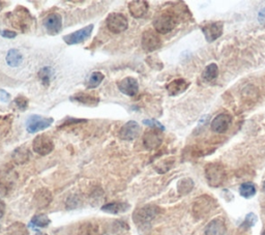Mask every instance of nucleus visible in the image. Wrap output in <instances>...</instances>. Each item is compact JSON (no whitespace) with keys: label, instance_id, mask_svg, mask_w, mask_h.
<instances>
[{"label":"nucleus","instance_id":"f257e3e1","mask_svg":"<svg viewBox=\"0 0 265 235\" xmlns=\"http://www.w3.org/2000/svg\"><path fill=\"white\" fill-rule=\"evenodd\" d=\"M9 24L15 29H18L22 33H26L31 28L33 23V18L30 12L24 6H18L13 13H9L6 16Z\"/></svg>","mask_w":265,"mask_h":235},{"label":"nucleus","instance_id":"f03ea898","mask_svg":"<svg viewBox=\"0 0 265 235\" xmlns=\"http://www.w3.org/2000/svg\"><path fill=\"white\" fill-rule=\"evenodd\" d=\"M162 213V209L153 204H148L136 209L132 214V221L139 227L149 225Z\"/></svg>","mask_w":265,"mask_h":235},{"label":"nucleus","instance_id":"7ed1b4c3","mask_svg":"<svg viewBox=\"0 0 265 235\" xmlns=\"http://www.w3.org/2000/svg\"><path fill=\"white\" fill-rule=\"evenodd\" d=\"M216 207V200H215L212 196L202 195L194 201L192 206L193 216L201 220L207 217L212 211Z\"/></svg>","mask_w":265,"mask_h":235},{"label":"nucleus","instance_id":"20e7f679","mask_svg":"<svg viewBox=\"0 0 265 235\" xmlns=\"http://www.w3.org/2000/svg\"><path fill=\"white\" fill-rule=\"evenodd\" d=\"M179 23L178 18L175 14L169 10L160 14L157 18L153 20V27L158 34H166L172 31Z\"/></svg>","mask_w":265,"mask_h":235},{"label":"nucleus","instance_id":"39448f33","mask_svg":"<svg viewBox=\"0 0 265 235\" xmlns=\"http://www.w3.org/2000/svg\"><path fill=\"white\" fill-rule=\"evenodd\" d=\"M205 178L209 186L219 187L226 179V170L219 163H210L205 166Z\"/></svg>","mask_w":265,"mask_h":235},{"label":"nucleus","instance_id":"423d86ee","mask_svg":"<svg viewBox=\"0 0 265 235\" xmlns=\"http://www.w3.org/2000/svg\"><path fill=\"white\" fill-rule=\"evenodd\" d=\"M106 24L108 29L111 31L112 34H121L123 31H126L129 27L128 19L124 17L122 14L119 13H113L110 14L107 17Z\"/></svg>","mask_w":265,"mask_h":235},{"label":"nucleus","instance_id":"0eeeda50","mask_svg":"<svg viewBox=\"0 0 265 235\" xmlns=\"http://www.w3.org/2000/svg\"><path fill=\"white\" fill-rule=\"evenodd\" d=\"M141 45L144 51L153 52L162 47V40L157 31L152 29H147L142 34Z\"/></svg>","mask_w":265,"mask_h":235},{"label":"nucleus","instance_id":"6e6552de","mask_svg":"<svg viewBox=\"0 0 265 235\" xmlns=\"http://www.w3.org/2000/svg\"><path fill=\"white\" fill-rule=\"evenodd\" d=\"M53 121L54 119L51 118V117H44L41 115H31L27 120L26 128L28 133H30V134H34V133H37L47 128H49L53 123Z\"/></svg>","mask_w":265,"mask_h":235},{"label":"nucleus","instance_id":"1a4fd4ad","mask_svg":"<svg viewBox=\"0 0 265 235\" xmlns=\"http://www.w3.org/2000/svg\"><path fill=\"white\" fill-rule=\"evenodd\" d=\"M201 30L205 36V40L208 43H213L216 41L220 36H222L224 31V24L221 21L209 22L203 26H201Z\"/></svg>","mask_w":265,"mask_h":235},{"label":"nucleus","instance_id":"9d476101","mask_svg":"<svg viewBox=\"0 0 265 235\" xmlns=\"http://www.w3.org/2000/svg\"><path fill=\"white\" fill-rule=\"evenodd\" d=\"M33 151L40 155H47L53 151L54 143L47 135H38L33 142Z\"/></svg>","mask_w":265,"mask_h":235},{"label":"nucleus","instance_id":"9b49d317","mask_svg":"<svg viewBox=\"0 0 265 235\" xmlns=\"http://www.w3.org/2000/svg\"><path fill=\"white\" fill-rule=\"evenodd\" d=\"M93 26L92 24L87 25L86 27H84L80 30H77L73 34H69L64 36V41L67 44V45H77V44H81L84 41H86L87 38L91 35L92 30H93Z\"/></svg>","mask_w":265,"mask_h":235},{"label":"nucleus","instance_id":"f8f14e48","mask_svg":"<svg viewBox=\"0 0 265 235\" xmlns=\"http://www.w3.org/2000/svg\"><path fill=\"white\" fill-rule=\"evenodd\" d=\"M232 122V116L229 113H220L216 115L210 124L212 131L217 134H223L228 131Z\"/></svg>","mask_w":265,"mask_h":235},{"label":"nucleus","instance_id":"ddd939ff","mask_svg":"<svg viewBox=\"0 0 265 235\" xmlns=\"http://www.w3.org/2000/svg\"><path fill=\"white\" fill-rule=\"evenodd\" d=\"M163 143V136L158 130H149L143 135V145L148 151L159 148Z\"/></svg>","mask_w":265,"mask_h":235},{"label":"nucleus","instance_id":"4468645a","mask_svg":"<svg viewBox=\"0 0 265 235\" xmlns=\"http://www.w3.org/2000/svg\"><path fill=\"white\" fill-rule=\"evenodd\" d=\"M44 26L47 33L51 35H56L62 28V18L59 14L53 13L46 17L44 20Z\"/></svg>","mask_w":265,"mask_h":235},{"label":"nucleus","instance_id":"2eb2a0df","mask_svg":"<svg viewBox=\"0 0 265 235\" xmlns=\"http://www.w3.org/2000/svg\"><path fill=\"white\" fill-rule=\"evenodd\" d=\"M52 199V193L48 189H46V187H42V189L35 192L33 199V204L37 209H44L47 206H49Z\"/></svg>","mask_w":265,"mask_h":235},{"label":"nucleus","instance_id":"dca6fc26","mask_svg":"<svg viewBox=\"0 0 265 235\" xmlns=\"http://www.w3.org/2000/svg\"><path fill=\"white\" fill-rule=\"evenodd\" d=\"M140 131H141V129H140V125L138 124V122L131 120L122 125V128L120 129L119 132V137L120 139L126 141L135 140L139 136Z\"/></svg>","mask_w":265,"mask_h":235},{"label":"nucleus","instance_id":"f3484780","mask_svg":"<svg viewBox=\"0 0 265 235\" xmlns=\"http://www.w3.org/2000/svg\"><path fill=\"white\" fill-rule=\"evenodd\" d=\"M118 89L128 97H135L139 90L138 81L132 77H127L117 83Z\"/></svg>","mask_w":265,"mask_h":235},{"label":"nucleus","instance_id":"a211bd4d","mask_svg":"<svg viewBox=\"0 0 265 235\" xmlns=\"http://www.w3.org/2000/svg\"><path fill=\"white\" fill-rule=\"evenodd\" d=\"M190 85L191 83L189 81L182 79V78H178V79H175L173 81H171L169 84H167L166 89L169 96L176 97L186 91V89L190 87Z\"/></svg>","mask_w":265,"mask_h":235},{"label":"nucleus","instance_id":"6ab92c4d","mask_svg":"<svg viewBox=\"0 0 265 235\" xmlns=\"http://www.w3.org/2000/svg\"><path fill=\"white\" fill-rule=\"evenodd\" d=\"M71 101H76V103L83 104L85 106L95 107L99 103V97L96 93H87V92H79L71 97Z\"/></svg>","mask_w":265,"mask_h":235},{"label":"nucleus","instance_id":"aec40b11","mask_svg":"<svg viewBox=\"0 0 265 235\" xmlns=\"http://www.w3.org/2000/svg\"><path fill=\"white\" fill-rule=\"evenodd\" d=\"M148 9H149V5H148V2L145 1V0H134V1H131L129 3V11L132 17L136 19L143 18L147 14Z\"/></svg>","mask_w":265,"mask_h":235},{"label":"nucleus","instance_id":"412c9836","mask_svg":"<svg viewBox=\"0 0 265 235\" xmlns=\"http://www.w3.org/2000/svg\"><path fill=\"white\" fill-rule=\"evenodd\" d=\"M227 231L225 221L221 218H215L210 221L205 227V235H225Z\"/></svg>","mask_w":265,"mask_h":235},{"label":"nucleus","instance_id":"4be33fe9","mask_svg":"<svg viewBox=\"0 0 265 235\" xmlns=\"http://www.w3.org/2000/svg\"><path fill=\"white\" fill-rule=\"evenodd\" d=\"M131 205L126 202H112L107 203V204L102 206V210L107 214L117 215V214H123L130 209Z\"/></svg>","mask_w":265,"mask_h":235},{"label":"nucleus","instance_id":"5701e85b","mask_svg":"<svg viewBox=\"0 0 265 235\" xmlns=\"http://www.w3.org/2000/svg\"><path fill=\"white\" fill-rule=\"evenodd\" d=\"M6 64L12 67H17L22 64L23 56L18 49H11L6 54Z\"/></svg>","mask_w":265,"mask_h":235},{"label":"nucleus","instance_id":"b1692460","mask_svg":"<svg viewBox=\"0 0 265 235\" xmlns=\"http://www.w3.org/2000/svg\"><path fill=\"white\" fill-rule=\"evenodd\" d=\"M13 159L17 164H25L30 159V151L24 146L19 147L13 152Z\"/></svg>","mask_w":265,"mask_h":235},{"label":"nucleus","instance_id":"393cba45","mask_svg":"<svg viewBox=\"0 0 265 235\" xmlns=\"http://www.w3.org/2000/svg\"><path fill=\"white\" fill-rule=\"evenodd\" d=\"M217 76H219V67L216 66V64H214V62L208 65L204 68L203 73H202V78H203V80L206 82H212L215 80Z\"/></svg>","mask_w":265,"mask_h":235},{"label":"nucleus","instance_id":"a878e982","mask_svg":"<svg viewBox=\"0 0 265 235\" xmlns=\"http://www.w3.org/2000/svg\"><path fill=\"white\" fill-rule=\"evenodd\" d=\"M194 182L193 179L190 178V177H185V178H182L178 182L177 184V192L179 195H188L189 193L192 192V190L194 189Z\"/></svg>","mask_w":265,"mask_h":235},{"label":"nucleus","instance_id":"bb28decb","mask_svg":"<svg viewBox=\"0 0 265 235\" xmlns=\"http://www.w3.org/2000/svg\"><path fill=\"white\" fill-rule=\"evenodd\" d=\"M256 192H257L256 185L251 182L241 184L239 186V194L241 197H244L246 199L254 197Z\"/></svg>","mask_w":265,"mask_h":235},{"label":"nucleus","instance_id":"cd10ccee","mask_svg":"<svg viewBox=\"0 0 265 235\" xmlns=\"http://www.w3.org/2000/svg\"><path fill=\"white\" fill-rule=\"evenodd\" d=\"M12 123H13L12 115L0 116V138H3L9 134L12 129Z\"/></svg>","mask_w":265,"mask_h":235},{"label":"nucleus","instance_id":"c85d7f7f","mask_svg":"<svg viewBox=\"0 0 265 235\" xmlns=\"http://www.w3.org/2000/svg\"><path fill=\"white\" fill-rule=\"evenodd\" d=\"M51 224V220L44 214L35 215L33 218H31L30 226L31 227H37V228H45V227H48Z\"/></svg>","mask_w":265,"mask_h":235},{"label":"nucleus","instance_id":"c756f323","mask_svg":"<svg viewBox=\"0 0 265 235\" xmlns=\"http://www.w3.org/2000/svg\"><path fill=\"white\" fill-rule=\"evenodd\" d=\"M7 234L9 235H29L27 227L20 222H16L12 224L7 228Z\"/></svg>","mask_w":265,"mask_h":235},{"label":"nucleus","instance_id":"7c9ffc66","mask_svg":"<svg viewBox=\"0 0 265 235\" xmlns=\"http://www.w3.org/2000/svg\"><path fill=\"white\" fill-rule=\"evenodd\" d=\"M104 74H102L100 72H93L90 77L88 78V81L86 83V87L88 89H92V88H97L98 86L103 82L104 80Z\"/></svg>","mask_w":265,"mask_h":235},{"label":"nucleus","instance_id":"2f4dec72","mask_svg":"<svg viewBox=\"0 0 265 235\" xmlns=\"http://www.w3.org/2000/svg\"><path fill=\"white\" fill-rule=\"evenodd\" d=\"M53 76V70L51 67H43L40 72H38V78H40L41 82L45 85V86H48L50 84V81H51V78Z\"/></svg>","mask_w":265,"mask_h":235},{"label":"nucleus","instance_id":"473e14b6","mask_svg":"<svg viewBox=\"0 0 265 235\" xmlns=\"http://www.w3.org/2000/svg\"><path fill=\"white\" fill-rule=\"evenodd\" d=\"M244 99H248V101H256L258 99V91L253 85H248L243 90Z\"/></svg>","mask_w":265,"mask_h":235},{"label":"nucleus","instance_id":"72a5a7b5","mask_svg":"<svg viewBox=\"0 0 265 235\" xmlns=\"http://www.w3.org/2000/svg\"><path fill=\"white\" fill-rule=\"evenodd\" d=\"M173 163H174V160L172 158L164 160L155 166V170H157L159 173H165V172H167L171 167H172Z\"/></svg>","mask_w":265,"mask_h":235},{"label":"nucleus","instance_id":"f704fd0d","mask_svg":"<svg viewBox=\"0 0 265 235\" xmlns=\"http://www.w3.org/2000/svg\"><path fill=\"white\" fill-rule=\"evenodd\" d=\"M257 221H258V218H257V216L255 214H253V213L248 214L246 217L244 223L241 224V228H244V229L251 228V227H253L257 223Z\"/></svg>","mask_w":265,"mask_h":235},{"label":"nucleus","instance_id":"c9c22d12","mask_svg":"<svg viewBox=\"0 0 265 235\" xmlns=\"http://www.w3.org/2000/svg\"><path fill=\"white\" fill-rule=\"evenodd\" d=\"M14 103H15L16 107L19 109V110L24 111V110H26L27 107H28V99L25 98V97H23V96H18L17 98L15 99Z\"/></svg>","mask_w":265,"mask_h":235},{"label":"nucleus","instance_id":"e433bc0d","mask_svg":"<svg viewBox=\"0 0 265 235\" xmlns=\"http://www.w3.org/2000/svg\"><path fill=\"white\" fill-rule=\"evenodd\" d=\"M143 123L148 125V127H150L151 129L158 130L160 132H163L164 130H165V127H164V125L160 121L155 120V119H145V120H143Z\"/></svg>","mask_w":265,"mask_h":235},{"label":"nucleus","instance_id":"4c0bfd02","mask_svg":"<svg viewBox=\"0 0 265 235\" xmlns=\"http://www.w3.org/2000/svg\"><path fill=\"white\" fill-rule=\"evenodd\" d=\"M84 122H87V120L86 119H78V118H67L61 123V125H59L58 129L66 128V127H69V125L80 124V123H84Z\"/></svg>","mask_w":265,"mask_h":235},{"label":"nucleus","instance_id":"58836bf2","mask_svg":"<svg viewBox=\"0 0 265 235\" xmlns=\"http://www.w3.org/2000/svg\"><path fill=\"white\" fill-rule=\"evenodd\" d=\"M0 34H1L5 38H14V37L17 36V33H16V31H12V30H2V31H0Z\"/></svg>","mask_w":265,"mask_h":235},{"label":"nucleus","instance_id":"ea45409f","mask_svg":"<svg viewBox=\"0 0 265 235\" xmlns=\"http://www.w3.org/2000/svg\"><path fill=\"white\" fill-rule=\"evenodd\" d=\"M0 101H2V103H7V101H11V96L9 92H6L3 89H0Z\"/></svg>","mask_w":265,"mask_h":235},{"label":"nucleus","instance_id":"a19ab883","mask_svg":"<svg viewBox=\"0 0 265 235\" xmlns=\"http://www.w3.org/2000/svg\"><path fill=\"white\" fill-rule=\"evenodd\" d=\"M258 20H259L260 23L265 22V7L258 13Z\"/></svg>","mask_w":265,"mask_h":235},{"label":"nucleus","instance_id":"79ce46f5","mask_svg":"<svg viewBox=\"0 0 265 235\" xmlns=\"http://www.w3.org/2000/svg\"><path fill=\"white\" fill-rule=\"evenodd\" d=\"M4 211H5V203L0 199V218L3 217Z\"/></svg>","mask_w":265,"mask_h":235},{"label":"nucleus","instance_id":"37998d69","mask_svg":"<svg viewBox=\"0 0 265 235\" xmlns=\"http://www.w3.org/2000/svg\"><path fill=\"white\" fill-rule=\"evenodd\" d=\"M4 6H5V3L3 1H0V11H1Z\"/></svg>","mask_w":265,"mask_h":235},{"label":"nucleus","instance_id":"c03bdc74","mask_svg":"<svg viewBox=\"0 0 265 235\" xmlns=\"http://www.w3.org/2000/svg\"><path fill=\"white\" fill-rule=\"evenodd\" d=\"M262 192L265 193V182H263V184H262Z\"/></svg>","mask_w":265,"mask_h":235},{"label":"nucleus","instance_id":"a18cd8bd","mask_svg":"<svg viewBox=\"0 0 265 235\" xmlns=\"http://www.w3.org/2000/svg\"><path fill=\"white\" fill-rule=\"evenodd\" d=\"M36 235H47V234L44 233V232H41V231H37V232H36Z\"/></svg>","mask_w":265,"mask_h":235},{"label":"nucleus","instance_id":"49530a36","mask_svg":"<svg viewBox=\"0 0 265 235\" xmlns=\"http://www.w3.org/2000/svg\"><path fill=\"white\" fill-rule=\"evenodd\" d=\"M262 235H265V229L263 230V232H262Z\"/></svg>","mask_w":265,"mask_h":235},{"label":"nucleus","instance_id":"de8ad7c7","mask_svg":"<svg viewBox=\"0 0 265 235\" xmlns=\"http://www.w3.org/2000/svg\"><path fill=\"white\" fill-rule=\"evenodd\" d=\"M0 229H1V226H0Z\"/></svg>","mask_w":265,"mask_h":235}]
</instances>
